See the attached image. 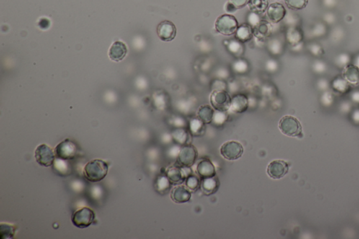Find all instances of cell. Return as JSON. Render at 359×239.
I'll return each instance as SVG.
<instances>
[{
  "instance_id": "6da1fadb",
  "label": "cell",
  "mask_w": 359,
  "mask_h": 239,
  "mask_svg": "<svg viewBox=\"0 0 359 239\" xmlns=\"http://www.w3.org/2000/svg\"><path fill=\"white\" fill-rule=\"evenodd\" d=\"M108 173V164L101 159H94L86 164L84 168L85 178L91 183H98L105 178Z\"/></svg>"
},
{
  "instance_id": "7a4b0ae2",
  "label": "cell",
  "mask_w": 359,
  "mask_h": 239,
  "mask_svg": "<svg viewBox=\"0 0 359 239\" xmlns=\"http://www.w3.org/2000/svg\"><path fill=\"white\" fill-rule=\"evenodd\" d=\"M215 26L219 33L225 36H231L236 33L239 24L234 16L223 14L217 19Z\"/></svg>"
},
{
  "instance_id": "3957f363",
  "label": "cell",
  "mask_w": 359,
  "mask_h": 239,
  "mask_svg": "<svg viewBox=\"0 0 359 239\" xmlns=\"http://www.w3.org/2000/svg\"><path fill=\"white\" fill-rule=\"evenodd\" d=\"M280 131L285 136L290 137H300L303 136V128L301 123L294 117L285 116L282 117L279 124Z\"/></svg>"
},
{
  "instance_id": "277c9868",
  "label": "cell",
  "mask_w": 359,
  "mask_h": 239,
  "mask_svg": "<svg viewBox=\"0 0 359 239\" xmlns=\"http://www.w3.org/2000/svg\"><path fill=\"white\" fill-rule=\"evenodd\" d=\"M96 218L95 213L88 207H83L75 211L72 215V222L80 229L87 228L94 222Z\"/></svg>"
},
{
  "instance_id": "5b68a950",
  "label": "cell",
  "mask_w": 359,
  "mask_h": 239,
  "mask_svg": "<svg viewBox=\"0 0 359 239\" xmlns=\"http://www.w3.org/2000/svg\"><path fill=\"white\" fill-rule=\"evenodd\" d=\"M35 157L37 163L45 167L53 165L56 157L54 150L46 144H40L36 148Z\"/></svg>"
},
{
  "instance_id": "8992f818",
  "label": "cell",
  "mask_w": 359,
  "mask_h": 239,
  "mask_svg": "<svg viewBox=\"0 0 359 239\" xmlns=\"http://www.w3.org/2000/svg\"><path fill=\"white\" fill-rule=\"evenodd\" d=\"M210 103L215 110L225 112L230 110L231 98L229 94L225 91H215L210 96Z\"/></svg>"
},
{
  "instance_id": "52a82bcc",
  "label": "cell",
  "mask_w": 359,
  "mask_h": 239,
  "mask_svg": "<svg viewBox=\"0 0 359 239\" xmlns=\"http://www.w3.org/2000/svg\"><path fill=\"white\" fill-rule=\"evenodd\" d=\"M55 157L63 160H71L75 159L77 153V148L73 141L65 139L55 147Z\"/></svg>"
},
{
  "instance_id": "ba28073f",
  "label": "cell",
  "mask_w": 359,
  "mask_h": 239,
  "mask_svg": "<svg viewBox=\"0 0 359 239\" xmlns=\"http://www.w3.org/2000/svg\"><path fill=\"white\" fill-rule=\"evenodd\" d=\"M220 153L225 159L234 161L239 159L244 153L242 144L236 141H229L224 143L220 148Z\"/></svg>"
},
{
  "instance_id": "9c48e42d",
  "label": "cell",
  "mask_w": 359,
  "mask_h": 239,
  "mask_svg": "<svg viewBox=\"0 0 359 239\" xmlns=\"http://www.w3.org/2000/svg\"><path fill=\"white\" fill-rule=\"evenodd\" d=\"M156 32L160 40L164 42H171L176 37L177 30L174 23L169 21H164L158 25Z\"/></svg>"
},
{
  "instance_id": "30bf717a",
  "label": "cell",
  "mask_w": 359,
  "mask_h": 239,
  "mask_svg": "<svg viewBox=\"0 0 359 239\" xmlns=\"http://www.w3.org/2000/svg\"><path fill=\"white\" fill-rule=\"evenodd\" d=\"M289 170V166L283 160H275L271 162L267 167V173L271 178L278 180L283 178Z\"/></svg>"
},
{
  "instance_id": "8fae6325",
  "label": "cell",
  "mask_w": 359,
  "mask_h": 239,
  "mask_svg": "<svg viewBox=\"0 0 359 239\" xmlns=\"http://www.w3.org/2000/svg\"><path fill=\"white\" fill-rule=\"evenodd\" d=\"M198 152L194 146H185L180 149L179 155L180 163L185 167H192L197 161Z\"/></svg>"
},
{
  "instance_id": "7c38bea8",
  "label": "cell",
  "mask_w": 359,
  "mask_h": 239,
  "mask_svg": "<svg viewBox=\"0 0 359 239\" xmlns=\"http://www.w3.org/2000/svg\"><path fill=\"white\" fill-rule=\"evenodd\" d=\"M286 14L284 6L280 3H272L267 9V16L274 24H278L284 19Z\"/></svg>"
},
{
  "instance_id": "4fadbf2b",
  "label": "cell",
  "mask_w": 359,
  "mask_h": 239,
  "mask_svg": "<svg viewBox=\"0 0 359 239\" xmlns=\"http://www.w3.org/2000/svg\"><path fill=\"white\" fill-rule=\"evenodd\" d=\"M128 53L127 45L124 42L116 41L112 44L109 49L108 56L111 60L115 62H120L127 56Z\"/></svg>"
},
{
  "instance_id": "5bb4252c",
  "label": "cell",
  "mask_w": 359,
  "mask_h": 239,
  "mask_svg": "<svg viewBox=\"0 0 359 239\" xmlns=\"http://www.w3.org/2000/svg\"><path fill=\"white\" fill-rule=\"evenodd\" d=\"M248 107H249V100L246 96L237 94L231 98L230 109L235 113H243L247 110Z\"/></svg>"
},
{
  "instance_id": "9a60e30c",
  "label": "cell",
  "mask_w": 359,
  "mask_h": 239,
  "mask_svg": "<svg viewBox=\"0 0 359 239\" xmlns=\"http://www.w3.org/2000/svg\"><path fill=\"white\" fill-rule=\"evenodd\" d=\"M171 198L174 202L179 204L186 203L190 200L191 192L185 186H177L171 191Z\"/></svg>"
},
{
  "instance_id": "2e32d148",
  "label": "cell",
  "mask_w": 359,
  "mask_h": 239,
  "mask_svg": "<svg viewBox=\"0 0 359 239\" xmlns=\"http://www.w3.org/2000/svg\"><path fill=\"white\" fill-rule=\"evenodd\" d=\"M197 173L203 179L215 177V168L213 164L208 160H203L197 166Z\"/></svg>"
},
{
  "instance_id": "e0dca14e",
  "label": "cell",
  "mask_w": 359,
  "mask_h": 239,
  "mask_svg": "<svg viewBox=\"0 0 359 239\" xmlns=\"http://www.w3.org/2000/svg\"><path fill=\"white\" fill-rule=\"evenodd\" d=\"M254 36V30L251 25L247 24H241L238 27L236 37L239 41L246 42L251 40Z\"/></svg>"
},
{
  "instance_id": "ac0fdd59",
  "label": "cell",
  "mask_w": 359,
  "mask_h": 239,
  "mask_svg": "<svg viewBox=\"0 0 359 239\" xmlns=\"http://www.w3.org/2000/svg\"><path fill=\"white\" fill-rule=\"evenodd\" d=\"M199 120L204 123H211L214 117V111L209 105H202L197 111Z\"/></svg>"
},
{
  "instance_id": "d6986e66",
  "label": "cell",
  "mask_w": 359,
  "mask_h": 239,
  "mask_svg": "<svg viewBox=\"0 0 359 239\" xmlns=\"http://www.w3.org/2000/svg\"><path fill=\"white\" fill-rule=\"evenodd\" d=\"M250 10L256 14L265 12L269 6L268 0H249L248 3Z\"/></svg>"
},
{
  "instance_id": "ffe728a7",
  "label": "cell",
  "mask_w": 359,
  "mask_h": 239,
  "mask_svg": "<svg viewBox=\"0 0 359 239\" xmlns=\"http://www.w3.org/2000/svg\"><path fill=\"white\" fill-rule=\"evenodd\" d=\"M344 77L347 81L352 84H358L359 82V68L353 65H349L345 68L344 72Z\"/></svg>"
},
{
  "instance_id": "44dd1931",
  "label": "cell",
  "mask_w": 359,
  "mask_h": 239,
  "mask_svg": "<svg viewBox=\"0 0 359 239\" xmlns=\"http://www.w3.org/2000/svg\"><path fill=\"white\" fill-rule=\"evenodd\" d=\"M167 177L170 182L175 184L182 183L185 178L182 170L176 167H171L168 169Z\"/></svg>"
},
{
  "instance_id": "7402d4cb",
  "label": "cell",
  "mask_w": 359,
  "mask_h": 239,
  "mask_svg": "<svg viewBox=\"0 0 359 239\" xmlns=\"http://www.w3.org/2000/svg\"><path fill=\"white\" fill-rule=\"evenodd\" d=\"M16 227L11 224H0V238L1 239H13L15 235Z\"/></svg>"
},
{
  "instance_id": "603a6c76",
  "label": "cell",
  "mask_w": 359,
  "mask_h": 239,
  "mask_svg": "<svg viewBox=\"0 0 359 239\" xmlns=\"http://www.w3.org/2000/svg\"><path fill=\"white\" fill-rule=\"evenodd\" d=\"M202 189L207 193H213L216 191L218 187V182L215 177L204 179L202 184Z\"/></svg>"
},
{
  "instance_id": "cb8c5ba5",
  "label": "cell",
  "mask_w": 359,
  "mask_h": 239,
  "mask_svg": "<svg viewBox=\"0 0 359 239\" xmlns=\"http://www.w3.org/2000/svg\"><path fill=\"white\" fill-rule=\"evenodd\" d=\"M285 4L292 10H301L308 4V0H285Z\"/></svg>"
},
{
  "instance_id": "d4e9b609",
  "label": "cell",
  "mask_w": 359,
  "mask_h": 239,
  "mask_svg": "<svg viewBox=\"0 0 359 239\" xmlns=\"http://www.w3.org/2000/svg\"><path fill=\"white\" fill-rule=\"evenodd\" d=\"M53 165H54V168L56 169L57 171L60 174L67 173L68 172V166L65 164V160H63V159L56 158Z\"/></svg>"
},
{
  "instance_id": "484cf974",
  "label": "cell",
  "mask_w": 359,
  "mask_h": 239,
  "mask_svg": "<svg viewBox=\"0 0 359 239\" xmlns=\"http://www.w3.org/2000/svg\"><path fill=\"white\" fill-rule=\"evenodd\" d=\"M187 188L191 190H196L200 186V180L195 175H190L187 180Z\"/></svg>"
},
{
  "instance_id": "4316f807",
  "label": "cell",
  "mask_w": 359,
  "mask_h": 239,
  "mask_svg": "<svg viewBox=\"0 0 359 239\" xmlns=\"http://www.w3.org/2000/svg\"><path fill=\"white\" fill-rule=\"evenodd\" d=\"M256 27H257V30L259 32V34L263 36L268 35L269 30H270L269 24L266 22V21L259 22L258 24L256 25Z\"/></svg>"
},
{
  "instance_id": "83f0119b",
  "label": "cell",
  "mask_w": 359,
  "mask_h": 239,
  "mask_svg": "<svg viewBox=\"0 0 359 239\" xmlns=\"http://www.w3.org/2000/svg\"><path fill=\"white\" fill-rule=\"evenodd\" d=\"M229 1L238 9L247 5L249 0H229Z\"/></svg>"
},
{
  "instance_id": "f1b7e54d",
  "label": "cell",
  "mask_w": 359,
  "mask_h": 239,
  "mask_svg": "<svg viewBox=\"0 0 359 239\" xmlns=\"http://www.w3.org/2000/svg\"><path fill=\"white\" fill-rule=\"evenodd\" d=\"M225 11H226V12L228 13H233L237 10V9H236V8L231 3H230V1H228V2L225 4Z\"/></svg>"
}]
</instances>
